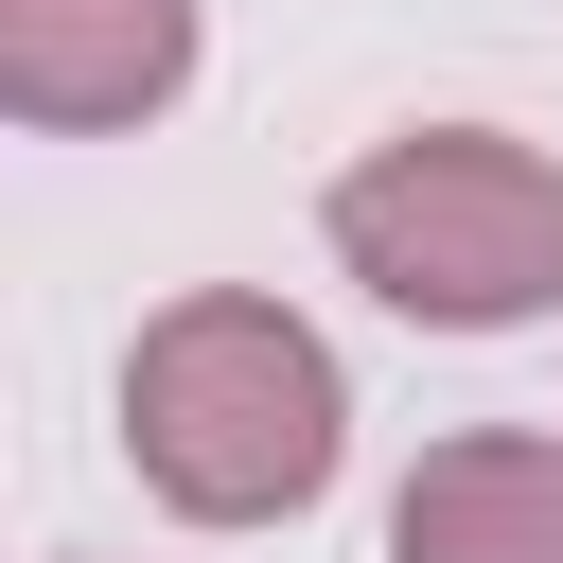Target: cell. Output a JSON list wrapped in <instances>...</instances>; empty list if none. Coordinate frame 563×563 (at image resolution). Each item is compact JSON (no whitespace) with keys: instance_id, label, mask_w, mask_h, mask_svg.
<instances>
[{"instance_id":"6da1fadb","label":"cell","mask_w":563,"mask_h":563,"mask_svg":"<svg viewBox=\"0 0 563 563\" xmlns=\"http://www.w3.org/2000/svg\"><path fill=\"white\" fill-rule=\"evenodd\" d=\"M123 457L176 528H299L352 457V369L299 299L264 282H194L141 317L123 352Z\"/></svg>"},{"instance_id":"7a4b0ae2","label":"cell","mask_w":563,"mask_h":563,"mask_svg":"<svg viewBox=\"0 0 563 563\" xmlns=\"http://www.w3.org/2000/svg\"><path fill=\"white\" fill-rule=\"evenodd\" d=\"M334 264L422 334H528L563 317V158L510 123H405L317 194Z\"/></svg>"},{"instance_id":"3957f363","label":"cell","mask_w":563,"mask_h":563,"mask_svg":"<svg viewBox=\"0 0 563 563\" xmlns=\"http://www.w3.org/2000/svg\"><path fill=\"white\" fill-rule=\"evenodd\" d=\"M211 53V0H0V106L35 141H106L158 123Z\"/></svg>"},{"instance_id":"277c9868","label":"cell","mask_w":563,"mask_h":563,"mask_svg":"<svg viewBox=\"0 0 563 563\" xmlns=\"http://www.w3.org/2000/svg\"><path fill=\"white\" fill-rule=\"evenodd\" d=\"M387 563H563V422L422 440V475L387 493Z\"/></svg>"}]
</instances>
